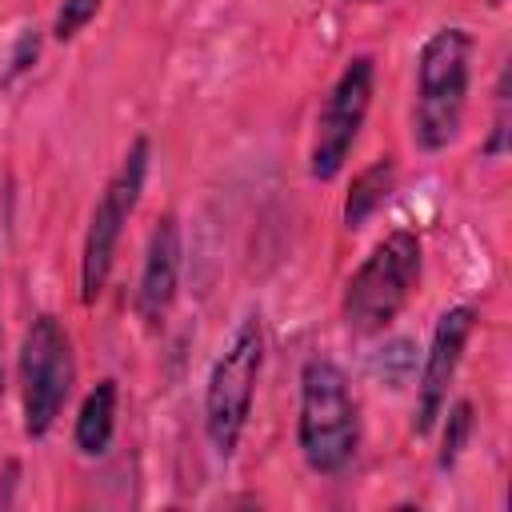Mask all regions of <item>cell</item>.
Masks as SVG:
<instances>
[{
	"instance_id": "cell-1",
	"label": "cell",
	"mask_w": 512,
	"mask_h": 512,
	"mask_svg": "<svg viewBox=\"0 0 512 512\" xmlns=\"http://www.w3.org/2000/svg\"><path fill=\"white\" fill-rule=\"evenodd\" d=\"M476 40L460 24L436 28L416 56V100H412V144L420 152H444L468 112Z\"/></svg>"
},
{
	"instance_id": "cell-2",
	"label": "cell",
	"mask_w": 512,
	"mask_h": 512,
	"mask_svg": "<svg viewBox=\"0 0 512 512\" xmlns=\"http://www.w3.org/2000/svg\"><path fill=\"white\" fill-rule=\"evenodd\" d=\"M296 448L316 476H340L360 452V400L348 372L328 356H312L300 368Z\"/></svg>"
},
{
	"instance_id": "cell-3",
	"label": "cell",
	"mask_w": 512,
	"mask_h": 512,
	"mask_svg": "<svg viewBox=\"0 0 512 512\" xmlns=\"http://www.w3.org/2000/svg\"><path fill=\"white\" fill-rule=\"evenodd\" d=\"M424 248L420 236L408 228H392L384 240L372 244V252L356 264V272L344 280L340 292V320L352 336H380L392 328V320L404 312L420 284Z\"/></svg>"
},
{
	"instance_id": "cell-4",
	"label": "cell",
	"mask_w": 512,
	"mask_h": 512,
	"mask_svg": "<svg viewBox=\"0 0 512 512\" xmlns=\"http://www.w3.org/2000/svg\"><path fill=\"white\" fill-rule=\"evenodd\" d=\"M260 372H264V320L252 308L228 336L224 352L212 360L204 384V432L220 460H232V452L240 448Z\"/></svg>"
},
{
	"instance_id": "cell-5",
	"label": "cell",
	"mask_w": 512,
	"mask_h": 512,
	"mask_svg": "<svg viewBox=\"0 0 512 512\" xmlns=\"http://www.w3.org/2000/svg\"><path fill=\"white\" fill-rule=\"evenodd\" d=\"M148 160H152V144H148V136H136L88 216V232H84V248H80V304L84 308H92L100 300V292L108 288L124 224L136 212L144 180H148Z\"/></svg>"
},
{
	"instance_id": "cell-6",
	"label": "cell",
	"mask_w": 512,
	"mask_h": 512,
	"mask_svg": "<svg viewBox=\"0 0 512 512\" xmlns=\"http://www.w3.org/2000/svg\"><path fill=\"white\" fill-rule=\"evenodd\" d=\"M76 384V356L68 328L40 312L20 340V412H24V436L44 440L52 424L60 420L68 396Z\"/></svg>"
},
{
	"instance_id": "cell-7",
	"label": "cell",
	"mask_w": 512,
	"mask_h": 512,
	"mask_svg": "<svg viewBox=\"0 0 512 512\" xmlns=\"http://www.w3.org/2000/svg\"><path fill=\"white\" fill-rule=\"evenodd\" d=\"M372 88H376V60L372 52H356L336 84L328 88L320 112H316V128H312V148H308V172L312 180L328 184L340 176L364 120H368V108H372Z\"/></svg>"
},
{
	"instance_id": "cell-8",
	"label": "cell",
	"mask_w": 512,
	"mask_h": 512,
	"mask_svg": "<svg viewBox=\"0 0 512 512\" xmlns=\"http://www.w3.org/2000/svg\"><path fill=\"white\" fill-rule=\"evenodd\" d=\"M472 332H476V308L472 304H456V308L440 312L432 340H428V352H424V364H420V380H416V416H412L416 436H428L436 428Z\"/></svg>"
},
{
	"instance_id": "cell-9",
	"label": "cell",
	"mask_w": 512,
	"mask_h": 512,
	"mask_svg": "<svg viewBox=\"0 0 512 512\" xmlns=\"http://www.w3.org/2000/svg\"><path fill=\"white\" fill-rule=\"evenodd\" d=\"M180 260H184L180 220L172 212H164L148 232V248H144L140 280H136V316L148 328L164 324V316L172 312V300L180 288Z\"/></svg>"
},
{
	"instance_id": "cell-10",
	"label": "cell",
	"mask_w": 512,
	"mask_h": 512,
	"mask_svg": "<svg viewBox=\"0 0 512 512\" xmlns=\"http://www.w3.org/2000/svg\"><path fill=\"white\" fill-rule=\"evenodd\" d=\"M392 192H396V160H392V156H376V160H372L368 168H360V172L352 176V184H348L344 212H340L344 228H348V232L364 228V224L388 204Z\"/></svg>"
},
{
	"instance_id": "cell-11",
	"label": "cell",
	"mask_w": 512,
	"mask_h": 512,
	"mask_svg": "<svg viewBox=\"0 0 512 512\" xmlns=\"http://www.w3.org/2000/svg\"><path fill=\"white\" fill-rule=\"evenodd\" d=\"M116 404H120V384L112 376H104L80 404L76 412V428H72V440L84 456H104L108 444H112V432H116Z\"/></svg>"
},
{
	"instance_id": "cell-12",
	"label": "cell",
	"mask_w": 512,
	"mask_h": 512,
	"mask_svg": "<svg viewBox=\"0 0 512 512\" xmlns=\"http://www.w3.org/2000/svg\"><path fill=\"white\" fill-rule=\"evenodd\" d=\"M444 436H440V452H436V468L448 472L456 468V460L464 456L468 440H472V428H476V412H472V400H456L452 408L444 404Z\"/></svg>"
},
{
	"instance_id": "cell-13",
	"label": "cell",
	"mask_w": 512,
	"mask_h": 512,
	"mask_svg": "<svg viewBox=\"0 0 512 512\" xmlns=\"http://www.w3.org/2000/svg\"><path fill=\"white\" fill-rule=\"evenodd\" d=\"M100 4H104V0H60L56 20H52V36H56L60 44L76 40V36H80V32H84V28L96 20Z\"/></svg>"
},
{
	"instance_id": "cell-14",
	"label": "cell",
	"mask_w": 512,
	"mask_h": 512,
	"mask_svg": "<svg viewBox=\"0 0 512 512\" xmlns=\"http://www.w3.org/2000/svg\"><path fill=\"white\" fill-rule=\"evenodd\" d=\"M416 368V352H412V340H392L380 356H376V372L388 380V388H400Z\"/></svg>"
},
{
	"instance_id": "cell-15",
	"label": "cell",
	"mask_w": 512,
	"mask_h": 512,
	"mask_svg": "<svg viewBox=\"0 0 512 512\" xmlns=\"http://www.w3.org/2000/svg\"><path fill=\"white\" fill-rule=\"evenodd\" d=\"M508 68L496 80V116H492V136L484 140V156H504L508 148Z\"/></svg>"
},
{
	"instance_id": "cell-16",
	"label": "cell",
	"mask_w": 512,
	"mask_h": 512,
	"mask_svg": "<svg viewBox=\"0 0 512 512\" xmlns=\"http://www.w3.org/2000/svg\"><path fill=\"white\" fill-rule=\"evenodd\" d=\"M36 56H40V32H36V28H24V32L16 36V48H12V56H8V72H4V80H16V76H24V72L36 64Z\"/></svg>"
},
{
	"instance_id": "cell-17",
	"label": "cell",
	"mask_w": 512,
	"mask_h": 512,
	"mask_svg": "<svg viewBox=\"0 0 512 512\" xmlns=\"http://www.w3.org/2000/svg\"><path fill=\"white\" fill-rule=\"evenodd\" d=\"M352 4H380V0H352Z\"/></svg>"
},
{
	"instance_id": "cell-18",
	"label": "cell",
	"mask_w": 512,
	"mask_h": 512,
	"mask_svg": "<svg viewBox=\"0 0 512 512\" xmlns=\"http://www.w3.org/2000/svg\"><path fill=\"white\" fill-rule=\"evenodd\" d=\"M492 4H504V0H492Z\"/></svg>"
}]
</instances>
